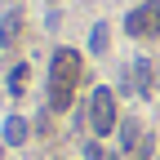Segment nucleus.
Here are the masks:
<instances>
[{
	"label": "nucleus",
	"instance_id": "nucleus-4",
	"mask_svg": "<svg viewBox=\"0 0 160 160\" xmlns=\"http://www.w3.org/2000/svg\"><path fill=\"white\" fill-rule=\"evenodd\" d=\"M133 93L138 98H156V62L151 58H133Z\"/></svg>",
	"mask_w": 160,
	"mask_h": 160
},
{
	"label": "nucleus",
	"instance_id": "nucleus-9",
	"mask_svg": "<svg viewBox=\"0 0 160 160\" xmlns=\"http://www.w3.org/2000/svg\"><path fill=\"white\" fill-rule=\"evenodd\" d=\"M107 40H111V27L98 22V27L89 31V53H107Z\"/></svg>",
	"mask_w": 160,
	"mask_h": 160
},
{
	"label": "nucleus",
	"instance_id": "nucleus-1",
	"mask_svg": "<svg viewBox=\"0 0 160 160\" xmlns=\"http://www.w3.org/2000/svg\"><path fill=\"white\" fill-rule=\"evenodd\" d=\"M80 67L85 62H80L76 49H53V58H49V98H45V107L53 116H62L71 107V93L80 85Z\"/></svg>",
	"mask_w": 160,
	"mask_h": 160
},
{
	"label": "nucleus",
	"instance_id": "nucleus-7",
	"mask_svg": "<svg viewBox=\"0 0 160 160\" xmlns=\"http://www.w3.org/2000/svg\"><path fill=\"white\" fill-rule=\"evenodd\" d=\"M27 80H31V67H27V62H18V67H9V80H5V85H9V93L18 98V93L27 89Z\"/></svg>",
	"mask_w": 160,
	"mask_h": 160
},
{
	"label": "nucleus",
	"instance_id": "nucleus-10",
	"mask_svg": "<svg viewBox=\"0 0 160 160\" xmlns=\"http://www.w3.org/2000/svg\"><path fill=\"white\" fill-rule=\"evenodd\" d=\"M80 160H107L102 142H98V138H89V142H85V156H80Z\"/></svg>",
	"mask_w": 160,
	"mask_h": 160
},
{
	"label": "nucleus",
	"instance_id": "nucleus-5",
	"mask_svg": "<svg viewBox=\"0 0 160 160\" xmlns=\"http://www.w3.org/2000/svg\"><path fill=\"white\" fill-rule=\"evenodd\" d=\"M116 133H120V156H133L138 147H142V138H147V133H142V125H138L133 116L120 120V129H116Z\"/></svg>",
	"mask_w": 160,
	"mask_h": 160
},
{
	"label": "nucleus",
	"instance_id": "nucleus-12",
	"mask_svg": "<svg viewBox=\"0 0 160 160\" xmlns=\"http://www.w3.org/2000/svg\"><path fill=\"white\" fill-rule=\"evenodd\" d=\"M107 160H120V156H107Z\"/></svg>",
	"mask_w": 160,
	"mask_h": 160
},
{
	"label": "nucleus",
	"instance_id": "nucleus-8",
	"mask_svg": "<svg viewBox=\"0 0 160 160\" xmlns=\"http://www.w3.org/2000/svg\"><path fill=\"white\" fill-rule=\"evenodd\" d=\"M18 31H22V22H18V13H5V22H0V45H13V40H18Z\"/></svg>",
	"mask_w": 160,
	"mask_h": 160
},
{
	"label": "nucleus",
	"instance_id": "nucleus-6",
	"mask_svg": "<svg viewBox=\"0 0 160 160\" xmlns=\"http://www.w3.org/2000/svg\"><path fill=\"white\" fill-rule=\"evenodd\" d=\"M27 133H31V129H27V120H22V116H9V120H5V142H9V147H22V142H27Z\"/></svg>",
	"mask_w": 160,
	"mask_h": 160
},
{
	"label": "nucleus",
	"instance_id": "nucleus-2",
	"mask_svg": "<svg viewBox=\"0 0 160 160\" xmlns=\"http://www.w3.org/2000/svg\"><path fill=\"white\" fill-rule=\"evenodd\" d=\"M89 129H93V138H111V133L120 129V111H116V93H111L107 85H98V89L89 93Z\"/></svg>",
	"mask_w": 160,
	"mask_h": 160
},
{
	"label": "nucleus",
	"instance_id": "nucleus-3",
	"mask_svg": "<svg viewBox=\"0 0 160 160\" xmlns=\"http://www.w3.org/2000/svg\"><path fill=\"white\" fill-rule=\"evenodd\" d=\"M125 31L147 40V36H160V0H142L129 18H125Z\"/></svg>",
	"mask_w": 160,
	"mask_h": 160
},
{
	"label": "nucleus",
	"instance_id": "nucleus-11",
	"mask_svg": "<svg viewBox=\"0 0 160 160\" xmlns=\"http://www.w3.org/2000/svg\"><path fill=\"white\" fill-rule=\"evenodd\" d=\"M151 142H156V138H142V147H138L129 160H151Z\"/></svg>",
	"mask_w": 160,
	"mask_h": 160
}]
</instances>
